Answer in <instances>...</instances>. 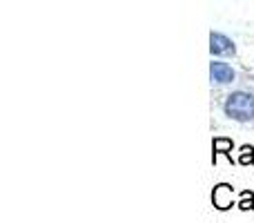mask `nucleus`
<instances>
[{
    "instance_id": "20e7f679",
    "label": "nucleus",
    "mask_w": 254,
    "mask_h": 223,
    "mask_svg": "<svg viewBox=\"0 0 254 223\" xmlns=\"http://www.w3.org/2000/svg\"><path fill=\"white\" fill-rule=\"evenodd\" d=\"M210 52H212V56H234V54H237V47H234V43L228 38V36L212 31L210 34Z\"/></svg>"
},
{
    "instance_id": "423d86ee",
    "label": "nucleus",
    "mask_w": 254,
    "mask_h": 223,
    "mask_svg": "<svg viewBox=\"0 0 254 223\" xmlns=\"http://www.w3.org/2000/svg\"><path fill=\"white\" fill-rule=\"evenodd\" d=\"M237 208L241 212H252L254 210V192L252 190H241V192H239Z\"/></svg>"
},
{
    "instance_id": "f257e3e1",
    "label": "nucleus",
    "mask_w": 254,
    "mask_h": 223,
    "mask_svg": "<svg viewBox=\"0 0 254 223\" xmlns=\"http://www.w3.org/2000/svg\"><path fill=\"white\" fill-rule=\"evenodd\" d=\"M223 114L230 121L237 123H252L254 121V94L246 89L228 94L223 103Z\"/></svg>"
},
{
    "instance_id": "39448f33",
    "label": "nucleus",
    "mask_w": 254,
    "mask_h": 223,
    "mask_svg": "<svg viewBox=\"0 0 254 223\" xmlns=\"http://www.w3.org/2000/svg\"><path fill=\"white\" fill-rule=\"evenodd\" d=\"M232 149H234V141L232 139H228V136H216V139L212 141V163L216 165V158H219V154L228 156V161L234 163Z\"/></svg>"
},
{
    "instance_id": "0eeeda50",
    "label": "nucleus",
    "mask_w": 254,
    "mask_h": 223,
    "mask_svg": "<svg viewBox=\"0 0 254 223\" xmlns=\"http://www.w3.org/2000/svg\"><path fill=\"white\" fill-rule=\"evenodd\" d=\"M237 163H239V165H246V167L254 165V148H252V145L246 143V145H241V148H239Z\"/></svg>"
},
{
    "instance_id": "7ed1b4c3",
    "label": "nucleus",
    "mask_w": 254,
    "mask_h": 223,
    "mask_svg": "<svg viewBox=\"0 0 254 223\" xmlns=\"http://www.w3.org/2000/svg\"><path fill=\"white\" fill-rule=\"evenodd\" d=\"M210 80L216 85H230L237 80V72L230 63L223 61H212L210 63Z\"/></svg>"
},
{
    "instance_id": "f03ea898",
    "label": "nucleus",
    "mask_w": 254,
    "mask_h": 223,
    "mask_svg": "<svg viewBox=\"0 0 254 223\" xmlns=\"http://www.w3.org/2000/svg\"><path fill=\"white\" fill-rule=\"evenodd\" d=\"M212 206L219 212H228L237 208V199H234V188L230 183H219L212 190Z\"/></svg>"
}]
</instances>
